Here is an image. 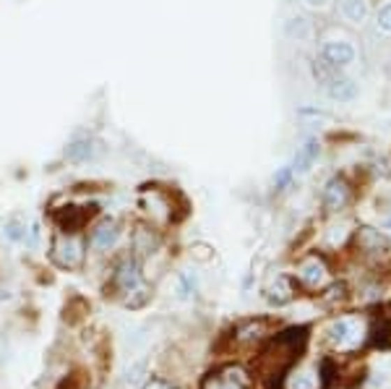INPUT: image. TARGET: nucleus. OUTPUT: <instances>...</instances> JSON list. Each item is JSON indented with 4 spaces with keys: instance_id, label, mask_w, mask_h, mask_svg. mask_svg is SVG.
Wrapping results in <instances>:
<instances>
[{
    "instance_id": "obj_21",
    "label": "nucleus",
    "mask_w": 391,
    "mask_h": 389,
    "mask_svg": "<svg viewBox=\"0 0 391 389\" xmlns=\"http://www.w3.org/2000/svg\"><path fill=\"white\" fill-rule=\"evenodd\" d=\"M24 233H27V222L21 220V217H10L6 222V228H3V235L10 240V243H21L24 240Z\"/></svg>"
},
{
    "instance_id": "obj_6",
    "label": "nucleus",
    "mask_w": 391,
    "mask_h": 389,
    "mask_svg": "<svg viewBox=\"0 0 391 389\" xmlns=\"http://www.w3.org/2000/svg\"><path fill=\"white\" fill-rule=\"evenodd\" d=\"M251 384H253L251 374L237 363L219 366L201 379V389H251Z\"/></svg>"
},
{
    "instance_id": "obj_28",
    "label": "nucleus",
    "mask_w": 391,
    "mask_h": 389,
    "mask_svg": "<svg viewBox=\"0 0 391 389\" xmlns=\"http://www.w3.org/2000/svg\"><path fill=\"white\" fill-rule=\"evenodd\" d=\"M290 34H300V37H305V34H308V21L293 19V24H290Z\"/></svg>"
},
{
    "instance_id": "obj_9",
    "label": "nucleus",
    "mask_w": 391,
    "mask_h": 389,
    "mask_svg": "<svg viewBox=\"0 0 391 389\" xmlns=\"http://www.w3.org/2000/svg\"><path fill=\"white\" fill-rule=\"evenodd\" d=\"M123 238V228L117 220H102L97 222L89 233V246L97 251H112Z\"/></svg>"
},
{
    "instance_id": "obj_24",
    "label": "nucleus",
    "mask_w": 391,
    "mask_h": 389,
    "mask_svg": "<svg viewBox=\"0 0 391 389\" xmlns=\"http://www.w3.org/2000/svg\"><path fill=\"white\" fill-rule=\"evenodd\" d=\"M39 238H42V228H39V222H31L27 233H24V243H27V249L34 251L39 246Z\"/></svg>"
},
{
    "instance_id": "obj_29",
    "label": "nucleus",
    "mask_w": 391,
    "mask_h": 389,
    "mask_svg": "<svg viewBox=\"0 0 391 389\" xmlns=\"http://www.w3.org/2000/svg\"><path fill=\"white\" fill-rule=\"evenodd\" d=\"M308 8H326L329 6V0H303Z\"/></svg>"
},
{
    "instance_id": "obj_8",
    "label": "nucleus",
    "mask_w": 391,
    "mask_h": 389,
    "mask_svg": "<svg viewBox=\"0 0 391 389\" xmlns=\"http://www.w3.org/2000/svg\"><path fill=\"white\" fill-rule=\"evenodd\" d=\"M97 204H89V207H63V210L55 212L58 230L60 233H81V228L97 214Z\"/></svg>"
},
{
    "instance_id": "obj_2",
    "label": "nucleus",
    "mask_w": 391,
    "mask_h": 389,
    "mask_svg": "<svg viewBox=\"0 0 391 389\" xmlns=\"http://www.w3.org/2000/svg\"><path fill=\"white\" fill-rule=\"evenodd\" d=\"M110 288H112V295H117L128 309H141L152 298V288H149L147 279H144L141 259L133 256V254H128V256H123V259L117 261V267L112 270Z\"/></svg>"
},
{
    "instance_id": "obj_30",
    "label": "nucleus",
    "mask_w": 391,
    "mask_h": 389,
    "mask_svg": "<svg viewBox=\"0 0 391 389\" xmlns=\"http://www.w3.org/2000/svg\"><path fill=\"white\" fill-rule=\"evenodd\" d=\"M10 298V293L6 288H0V300H8Z\"/></svg>"
},
{
    "instance_id": "obj_22",
    "label": "nucleus",
    "mask_w": 391,
    "mask_h": 389,
    "mask_svg": "<svg viewBox=\"0 0 391 389\" xmlns=\"http://www.w3.org/2000/svg\"><path fill=\"white\" fill-rule=\"evenodd\" d=\"M196 277L191 274V272H183L180 277H177V298H191V295H196Z\"/></svg>"
},
{
    "instance_id": "obj_3",
    "label": "nucleus",
    "mask_w": 391,
    "mask_h": 389,
    "mask_svg": "<svg viewBox=\"0 0 391 389\" xmlns=\"http://www.w3.org/2000/svg\"><path fill=\"white\" fill-rule=\"evenodd\" d=\"M368 327L371 324L362 316H337V319L326 324L323 339L334 353L350 355V353H357L368 342Z\"/></svg>"
},
{
    "instance_id": "obj_12",
    "label": "nucleus",
    "mask_w": 391,
    "mask_h": 389,
    "mask_svg": "<svg viewBox=\"0 0 391 389\" xmlns=\"http://www.w3.org/2000/svg\"><path fill=\"white\" fill-rule=\"evenodd\" d=\"M97 141L89 139V136H76V139H71L66 144V149H63V157L71 162V165H84V162H91L97 157Z\"/></svg>"
},
{
    "instance_id": "obj_23",
    "label": "nucleus",
    "mask_w": 391,
    "mask_h": 389,
    "mask_svg": "<svg viewBox=\"0 0 391 389\" xmlns=\"http://www.w3.org/2000/svg\"><path fill=\"white\" fill-rule=\"evenodd\" d=\"M144 379H147V360H138V363H133V366L126 371L128 387H136L138 381H144Z\"/></svg>"
},
{
    "instance_id": "obj_15",
    "label": "nucleus",
    "mask_w": 391,
    "mask_h": 389,
    "mask_svg": "<svg viewBox=\"0 0 391 389\" xmlns=\"http://www.w3.org/2000/svg\"><path fill=\"white\" fill-rule=\"evenodd\" d=\"M269 335V324L264 319H253V321H245L235 330V342L240 345H253V342H261V339Z\"/></svg>"
},
{
    "instance_id": "obj_7",
    "label": "nucleus",
    "mask_w": 391,
    "mask_h": 389,
    "mask_svg": "<svg viewBox=\"0 0 391 389\" xmlns=\"http://www.w3.org/2000/svg\"><path fill=\"white\" fill-rule=\"evenodd\" d=\"M295 274H297V282L308 290H323L332 282V272L326 267V261H323L321 256H316V254L300 261Z\"/></svg>"
},
{
    "instance_id": "obj_18",
    "label": "nucleus",
    "mask_w": 391,
    "mask_h": 389,
    "mask_svg": "<svg viewBox=\"0 0 391 389\" xmlns=\"http://www.w3.org/2000/svg\"><path fill=\"white\" fill-rule=\"evenodd\" d=\"M318 154H321V144H318L316 139H308L303 147H297V152H295L293 170H297V173H308V170L313 168V162L318 160Z\"/></svg>"
},
{
    "instance_id": "obj_27",
    "label": "nucleus",
    "mask_w": 391,
    "mask_h": 389,
    "mask_svg": "<svg viewBox=\"0 0 391 389\" xmlns=\"http://www.w3.org/2000/svg\"><path fill=\"white\" fill-rule=\"evenodd\" d=\"M141 389H177V387L170 379H162V376H152V379L144 381V387H141Z\"/></svg>"
},
{
    "instance_id": "obj_1",
    "label": "nucleus",
    "mask_w": 391,
    "mask_h": 389,
    "mask_svg": "<svg viewBox=\"0 0 391 389\" xmlns=\"http://www.w3.org/2000/svg\"><path fill=\"white\" fill-rule=\"evenodd\" d=\"M308 337H311V330L303 327V324L274 335V337L269 339V345H266V348L261 350V355H258V369L264 371L266 379L276 376V387H282L284 374L300 360L305 345H308Z\"/></svg>"
},
{
    "instance_id": "obj_19",
    "label": "nucleus",
    "mask_w": 391,
    "mask_h": 389,
    "mask_svg": "<svg viewBox=\"0 0 391 389\" xmlns=\"http://www.w3.org/2000/svg\"><path fill=\"white\" fill-rule=\"evenodd\" d=\"M326 94L334 102H352L357 97V84L352 79H332L326 84Z\"/></svg>"
},
{
    "instance_id": "obj_10",
    "label": "nucleus",
    "mask_w": 391,
    "mask_h": 389,
    "mask_svg": "<svg viewBox=\"0 0 391 389\" xmlns=\"http://www.w3.org/2000/svg\"><path fill=\"white\" fill-rule=\"evenodd\" d=\"M321 58L329 68H347L355 63V47L344 40H332L321 47Z\"/></svg>"
},
{
    "instance_id": "obj_26",
    "label": "nucleus",
    "mask_w": 391,
    "mask_h": 389,
    "mask_svg": "<svg viewBox=\"0 0 391 389\" xmlns=\"http://www.w3.org/2000/svg\"><path fill=\"white\" fill-rule=\"evenodd\" d=\"M293 173H295L293 168H282V170H279V173L274 175V189H276V191L287 189V186L293 183Z\"/></svg>"
},
{
    "instance_id": "obj_14",
    "label": "nucleus",
    "mask_w": 391,
    "mask_h": 389,
    "mask_svg": "<svg viewBox=\"0 0 391 389\" xmlns=\"http://www.w3.org/2000/svg\"><path fill=\"white\" fill-rule=\"evenodd\" d=\"M295 293H297V288H295L293 279L287 277V274H279V277L266 288V300H269L272 306H276V309H282L287 303H293Z\"/></svg>"
},
{
    "instance_id": "obj_13",
    "label": "nucleus",
    "mask_w": 391,
    "mask_h": 389,
    "mask_svg": "<svg viewBox=\"0 0 391 389\" xmlns=\"http://www.w3.org/2000/svg\"><path fill=\"white\" fill-rule=\"evenodd\" d=\"M323 210L326 212H339L347 207V201H350V186L344 183L342 178H332L326 183V189H323Z\"/></svg>"
},
{
    "instance_id": "obj_5",
    "label": "nucleus",
    "mask_w": 391,
    "mask_h": 389,
    "mask_svg": "<svg viewBox=\"0 0 391 389\" xmlns=\"http://www.w3.org/2000/svg\"><path fill=\"white\" fill-rule=\"evenodd\" d=\"M138 207L144 210V214L149 217L152 225L165 228L170 222H175V199L172 193L159 186H144L138 191Z\"/></svg>"
},
{
    "instance_id": "obj_20",
    "label": "nucleus",
    "mask_w": 391,
    "mask_h": 389,
    "mask_svg": "<svg viewBox=\"0 0 391 389\" xmlns=\"http://www.w3.org/2000/svg\"><path fill=\"white\" fill-rule=\"evenodd\" d=\"M342 13L352 24H360L368 16V3L365 0H342Z\"/></svg>"
},
{
    "instance_id": "obj_16",
    "label": "nucleus",
    "mask_w": 391,
    "mask_h": 389,
    "mask_svg": "<svg viewBox=\"0 0 391 389\" xmlns=\"http://www.w3.org/2000/svg\"><path fill=\"white\" fill-rule=\"evenodd\" d=\"M355 240H357V249L365 251V254H383L389 249V240L383 238L376 228H360Z\"/></svg>"
},
{
    "instance_id": "obj_4",
    "label": "nucleus",
    "mask_w": 391,
    "mask_h": 389,
    "mask_svg": "<svg viewBox=\"0 0 391 389\" xmlns=\"http://www.w3.org/2000/svg\"><path fill=\"white\" fill-rule=\"evenodd\" d=\"M50 259L60 270H81L87 261V240L81 238V233H58L50 243Z\"/></svg>"
},
{
    "instance_id": "obj_25",
    "label": "nucleus",
    "mask_w": 391,
    "mask_h": 389,
    "mask_svg": "<svg viewBox=\"0 0 391 389\" xmlns=\"http://www.w3.org/2000/svg\"><path fill=\"white\" fill-rule=\"evenodd\" d=\"M376 27H378V31H383V34H391V3H386V6L378 10Z\"/></svg>"
},
{
    "instance_id": "obj_11",
    "label": "nucleus",
    "mask_w": 391,
    "mask_h": 389,
    "mask_svg": "<svg viewBox=\"0 0 391 389\" xmlns=\"http://www.w3.org/2000/svg\"><path fill=\"white\" fill-rule=\"evenodd\" d=\"M282 389H321V379H318V369L311 366H297L284 374Z\"/></svg>"
},
{
    "instance_id": "obj_17",
    "label": "nucleus",
    "mask_w": 391,
    "mask_h": 389,
    "mask_svg": "<svg viewBox=\"0 0 391 389\" xmlns=\"http://www.w3.org/2000/svg\"><path fill=\"white\" fill-rule=\"evenodd\" d=\"M156 246H159V240H156L154 230L152 228H136L133 230V238H131V249H133V256H149V254H154Z\"/></svg>"
}]
</instances>
